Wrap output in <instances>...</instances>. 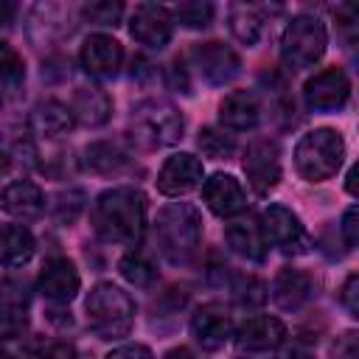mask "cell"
<instances>
[{
	"instance_id": "1",
	"label": "cell",
	"mask_w": 359,
	"mask_h": 359,
	"mask_svg": "<svg viewBox=\"0 0 359 359\" xmlns=\"http://www.w3.org/2000/svg\"><path fill=\"white\" fill-rule=\"evenodd\" d=\"M146 227V196L132 185L98 194L93 205V230L109 244H135Z\"/></svg>"
},
{
	"instance_id": "2",
	"label": "cell",
	"mask_w": 359,
	"mask_h": 359,
	"mask_svg": "<svg viewBox=\"0 0 359 359\" xmlns=\"http://www.w3.org/2000/svg\"><path fill=\"white\" fill-rule=\"evenodd\" d=\"M157 250L171 264H188L202 244V216L188 202H171L160 208L154 219Z\"/></svg>"
},
{
	"instance_id": "3",
	"label": "cell",
	"mask_w": 359,
	"mask_h": 359,
	"mask_svg": "<svg viewBox=\"0 0 359 359\" xmlns=\"http://www.w3.org/2000/svg\"><path fill=\"white\" fill-rule=\"evenodd\" d=\"M87 325L101 339H121L135 323V300L115 283L93 286L87 297Z\"/></svg>"
},
{
	"instance_id": "4",
	"label": "cell",
	"mask_w": 359,
	"mask_h": 359,
	"mask_svg": "<svg viewBox=\"0 0 359 359\" xmlns=\"http://www.w3.org/2000/svg\"><path fill=\"white\" fill-rule=\"evenodd\" d=\"M345 160V140L337 129H311L294 146V165L297 174L309 182L331 180Z\"/></svg>"
},
{
	"instance_id": "5",
	"label": "cell",
	"mask_w": 359,
	"mask_h": 359,
	"mask_svg": "<svg viewBox=\"0 0 359 359\" xmlns=\"http://www.w3.org/2000/svg\"><path fill=\"white\" fill-rule=\"evenodd\" d=\"M325 45H328L325 25L317 17L300 14L292 17V22L280 36V59L289 70H306L323 59Z\"/></svg>"
},
{
	"instance_id": "6",
	"label": "cell",
	"mask_w": 359,
	"mask_h": 359,
	"mask_svg": "<svg viewBox=\"0 0 359 359\" xmlns=\"http://www.w3.org/2000/svg\"><path fill=\"white\" fill-rule=\"evenodd\" d=\"M132 126L146 146H174L182 137L185 121L165 101H143L132 109Z\"/></svg>"
},
{
	"instance_id": "7",
	"label": "cell",
	"mask_w": 359,
	"mask_h": 359,
	"mask_svg": "<svg viewBox=\"0 0 359 359\" xmlns=\"http://www.w3.org/2000/svg\"><path fill=\"white\" fill-rule=\"evenodd\" d=\"M244 174L255 194H269L280 182V146L272 137H255L244 149Z\"/></svg>"
},
{
	"instance_id": "8",
	"label": "cell",
	"mask_w": 359,
	"mask_h": 359,
	"mask_svg": "<svg viewBox=\"0 0 359 359\" xmlns=\"http://www.w3.org/2000/svg\"><path fill=\"white\" fill-rule=\"evenodd\" d=\"M258 230H261V236H264L266 244H275L286 255L306 252V247H309V238H306V230H303L297 213H292L283 205H269L261 213Z\"/></svg>"
},
{
	"instance_id": "9",
	"label": "cell",
	"mask_w": 359,
	"mask_h": 359,
	"mask_svg": "<svg viewBox=\"0 0 359 359\" xmlns=\"http://www.w3.org/2000/svg\"><path fill=\"white\" fill-rule=\"evenodd\" d=\"M191 62L196 67V73L208 81V84H230L238 73H241V59L238 53L224 45V42H199L191 48Z\"/></svg>"
},
{
	"instance_id": "10",
	"label": "cell",
	"mask_w": 359,
	"mask_h": 359,
	"mask_svg": "<svg viewBox=\"0 0 359 359\" xmlns=\"http://www.w3.org/2000/svg\"><path fill=\"white\" fill-rule=\"evenodd\" d=\"M303 98L309 104V109L314 112H334L342 109L351 98V81L345 76L342 67H325L320 73H314L306 87H303Z\"/></svg>"
},
{
	"instance_id": "11",
	"label": "cell",
	"mask_w": 359,
	"mask_h": 359,
	"mask_svg": "<svg viewBox=\"0 0 359 359\" xmlns=\"http://www.w3.org/2000/svg\"><path fill=\"white\" fill-rule=\"evenodd\" d=\"M129 34H132V39H137L140 45L160 50V48H165V45L171 42L174 17H171V11L163 8V6L140 3V6H135V11H132Z\"/></svg>"
},
{
	"instance_id": "12",
	"label": "cell",
	"mask_w": 359,
	"mask_h": 359,
	"mask_svg": "<svg viewBox=\"0 0 359 359\" xmlns=\"http://www.w3.org/2000/svg\"><path fill=\"white\" fill-rule=\"evenodd\" d=\"M81 67L95 76V79H112L118 70H121V62H123V48L118 39L107 36V34H90L81 45Z\"/></svg>"
},
{
	"instance_id": "13",
	"label": "cell",
	"mask_w": 359,
	"mask_h": 359,
	"mask_svg": "<svg viewBox=\"0 0 359 359\" xmlns=\"http://www.w3.org/2000/svg\"><path fill=\"white\" fill-rule=\"evenodd\" d=\"M199 182H202V160L188 151L171 154L157 174V188L165 196H182L194 191Z\"/></svg>"
},
{
	"instance_id": "14",
	"label": "cell",
	"mask_w": 359,
	"mask_h": 359,
	"mask_svg": "<svg viewBox=\"0 0 359 359\" xmlns=\"http://www.w3.org/2000/svg\"><path fill=\"white\" fill-rule=\"evenodd\" d=\"M79 286H81V278H79L73 261H67L62 255H53V258H48L42 264L39 292L50 303H70L79 294Z\"/></svg>"
},
{
	"instance_id": "15",
	"label": "cell",
	"mask_w": 359,
	"mask_h": 359,
	"mask_svg": "<svg viewBox=\"0 0 359 359\" xmlns=\"http://www.w3.org/2000/svg\"><path fill=\"white\" fill-rule=\"evenodd\" d=\"M191 334L205 351H219L233 334V323H230L227 309L222 303L199 306L191 317Z\"/></svg>"
},
{
	"instance_id": "16",
	"label": "cell",
	"mask_w": 359,
	"mask_h": 359,
	"mask_svg": "<svg viewBox=\"0 0 359 359\" xmlns=\"http://www.w3.org/2000/svg\"><path fill=\"white\" fill-rule=\"evenodd\" d=\"M202 199H205V205H208L216 216H222V219L238 216V213L247 208V194H244L241 182H238L233 174H222V171L205 180V185H202Z\"/></svg>"
},
{
	"instance_id": "17",
	"label": "cell",
	"mask_w": 359,
	"mask_h": 359,
	"mask_svg": "<svg viewBox=\"0 0 359 359\" xmlns=\"http://www.w3.org/2000/svg\"><path fill=\"white\" fill-rule=\"evenodd\" d=\"M261 115H264V107H261L258 93H252V90H233L219 104V121H222V126H227L233 132L255 129L261 123Z\"/></svg>"
},
{
	"instance_id": "18",
	"label": "cell",
	"mask_w": 359,
	"mask_h": 359,
	"mask_svg": "<svg viewBox=\"0 0 359 359\" xmlns=\"http://www.w3.org/2000/svg\"><path fill=\"white\" fill-rule=\"evenodd\" d=\"M314 294V278L303 269H294V266H286L275 275V283H272V300L278 309L283 311H297L300 306H306Z\"/></svg>"
},
{
	"instance_id": "19",
	"label": "cell",
	"mask_w": 359,
	"mask_h": 359,
	"mask_svg": "<svg viewBox=\"0 0 359 359\" xmlns=\"http://www.w3.org/2000/svg\"><path fill=\"white\" fill-rule=\"evenodd\" d=\"M283 339H286V325L278 317H269V314L247 317L236 331V342L244 351H272Z\"/></svg>"
},
{
	"instance_id": "20",
	"label": "cell",
	"mask_w": 359,
	"mask_h": 359,
	"mask_svg": "<svg viewBox=\"0 0 359 359\" xmlns=\"http://www.w3.org/2000/svg\"><path fill=\"white\" fill-rule=\"evenodd\" d=\"M0 208L14 219H36L45 210V194L28 180H17L0 191Z\"/></svg>"
},
{
	"instance_id": "21",
	"label": "cell",
	"mask_w": 359,
	"mask_h": 359,
	"mask_svg": "<svg viewBox=\"0 0 359 359\" xmlns=\"http://www.w3.org/2000/svg\"><path fill=\"white\" fill-rule=\"evenodd\" d=\"M70 112L84 126H104L112 115V98L101 87H76Z\"/></svg>"
},
{
	"instance_id": "22",
	"label": "cell",
	"mask_w": 359,
	"mask_h": 359,
	"mask_svg": "<svg viewBox=\"0 0 359 359\" xmlns=\"http://www.w3.org/2000/svg\"><path fill=\"white\" fill-rule=\"evenodd\" d=\"M73 121H76V118H73L70 107L62 104V101H56V98L39 101V104L31 109V118H28L31 129H34L36 135H42V137H62V135H67V132L73 129Z\"/></svg>"
},
{
	"instance_id": "23",
	"label": "cell",
	"mask_w": 359,
	"mask_h": 359,
	"mask_svg": "<svg viewBox=\"0 0 359 359\" xmlns=\"http://www.w3.org/2000/svg\"><path fill=\"white\" fill-rule=\"evenodd\" d=\"M34 236L22 224H3L0 227V264L3 266H22L34 255Z\"/></svg>"
},
{
	"instance_id": "24",
	"label": "cell",
	"mask_w": 359,
	"mask_h": 359,
	"mask_svg": "<svg viewBox=\"0 0 359 359\" xmlns=\"http://www.w3.org/2000/svg\"><path fill=\"white\" fill-rule=\"evenodd\" d=\"M224 241L233 252H238L247 261H264L266 258V241L255 222H233L224 230Z\"/></svg>"
},
{
	"instance_id": "25",
	"label": "cell",
	"mask_w": 359,
	"mask_h": 359,
	"mask_svg": "<svg viewBox=\"0 0 359 359\" xmlns=\"http://www.w3.org/2000/svg\"><path fill=\"white\" fill-rule=\"evenodd\" d=\"M129 163V154L112 140H95L84 149V165L95 174H115Z\"/></svg>"
},
{
	"instance_id": "26",
	"label": "cell",
	"mask_w": 359,
	"mask_h": 359,
	"mask_svg": "<svg viewBox=\"0 0 359 359\" xmlns=\"http://www.w3.org/2000/svg\"><path fill=\"white\" fill-rule=\"evenodd\" d=\"M227 28H230V34H233L241 45L252 48V45L261 39L264 20L258 17V11H255L252 6L233 3V6H230V11H227Z\"/></svg>"
},
{
	"instance_id": "27",
	"label": "cell",
	"mask_w": 359,
	"mask_h": 359,
	"mask_svg": "<svg viewBox=\"0 0 359 359\" xmlns=\"http://www.w3.org/2000/svg\"><path fill=\"white\" fill-rule=\"evenodd\" d=\"M118 269H121L123 280H129L132 286H151L154 278H157L154 264H151L143 252H137V250H135V252H126V255L121 258Z\"/></svg>"
},
{
	"instance_id": "28",
	"label": "cell",
	"mask_w": 359,
	"mask_h": 359,
	"mask_svg": "<svg viewBox=\"0 0 359 359\" xmlns=\"http://www.w3.org/2000/svg\"><path fill=\"white\" fill-rule=\"evenodd\" d=\"M196 143H199L202 154H205V157H213V160H227V157L236 151L233 135H227V132H222V129H213V126L202 129L199 137H196Z\"/></svg>"
},
{
	"instance_id": "29",
	"label": "cell",
	"mask_w": 359,
	"mask_h": 359,
	"mask_svg": "<svg viewBox=\"0 0 359 359\" xmlns=\"http://www.w3.org/2000/svg\"><path fill=\"white\" fill-rule=\"evenodd\" d=\"M28 331V314L20 303L0 300V339H20Z\"/></svg>"
},
{
	"instance_id": "30",
	"label": "cell",
	"mask_w": 359,
	"mask_h": 359,
	"mask_svg": "<svg viewBox=\"0 0 359 359\" xmlns=\"http://www.w3.org/2000/svg\"><path fill=\"white\" fill-rule=\"evenodd\" d=\"M233 292H236L238 306L244 309H258L261 303H266V283L255 275H238L233 283Z\"/></svg>"
},
{
	"instance_id": "31",
	"label": "cell",
	"mask_w": 359,
	"mask_h": 359,
	"mask_svg": "<svg viewBox=\"0 0 359 359\" xmlns=\"http://www.w3.org/2000/svg\"><path fill=\"white\" fill-rule=\"evenodd\" d=\"M25 79V65H22V56L0 39V81L8 84V87H17L20 81Z\"/></svg>"
},
{
	"instance_id": "32",
	"label": "cell",
	"mask_w": 359,
	"mask_h": 359,
	"mask_svg": "<svg viewBox=\"0 0 359 359\" xmlns=\"http://www.w3.org/2000/svg\"><path fill=\"white\" fill-rule=\"evenodd\" d=\"M171 17H177L185 28H205L213 20V6L210 3H180L171 11Z\"/></svg>"
},
{
	"instance_id": "33",
	"label": "cell",
	"mask_w": 359,
	"mask_h": 359,
	"mask_svg": "<svg viewBox=\"0 0 359 359\" xmlns=\"http://www.w3.org/2000/svg\"><path fill=\"white\" fill-rule=\"evenodd\" d=\"M81 208H84V194L81 191H76V188L62 191L56 196V202H53V219L59 224H73L76 216L81 213Z\"/></svg>"
},
{
	"instance_id": "34",
	"label": "cell",
	"mask_w": 359,
	"mask_h": 359,
	"mask_svg": "<svg viewBox=\"0 0 359 359\" xmlns=\"http://www.w3.org/2000/svg\"><path fill=\"white\" fill-rule=\"evenodd\" d=\"M28 359H79L76 348L62 339H39L28 348Z\"/></svg>"
},
{
	"instance_id": "35",
	"label": "cell",
	"mask_w": 359,
	"mask_h": 359,
	"mask_svg": "<svg viewBox=\"0 0 359 359\" xmlns=\"http://www.w3.org/2000/svg\"><path fill=\"white\" fill-rule=\"evenodd\" d=\"M90 22H95V25H118L121 22V17H123V6L121 3H109V0H101V3H90V6H84V11H81Z\"/></svg>"
},
{
	"instance_id": "36",
	"label": "cell",
	"mask_w": 359,
	"mask_h": 359,
	"mask_svg": "<svg viewBox=\"0 0 359 359\" xmlns=\"http://www.w3.org/2000/svg\"><path fill=\"white\" fill-rule=\"evenodd\" d=\"M331 356L334 359H359V334L345 331L331 342Z\"/></svg>"
},
{
	"instance_id": "37",
	"label": "cell",
	"mask_w": 359,
	"mask_h": 359,
	"mask_svg": "<svg viewBox=\"0 0 359 359\" xmlns=\"http://www.w3.org/2000/svg\"><path fill=\"white\" fill-rule=\"evenodd\" d=\"M339 300H342V306L348 309L351 317H359V275L356 272H351L345 278L342 292H339Z\"/></svg>"
},
{
	"instance_id": "38",
	"label": "cell",
	"mask_w": 359,
	"mask_h": 359,
	"mask_svg": "<svg viewBox=\"0 0 359 359\" xmlns=\"http://www.w3.org/2000/svg\"><path fill=\"white\" fill-rule=\"evenodd\" d=\"M356 219H359V210H356V205H351L345 210V216H342V224H339L348 247H356V241H359V222Z\"/></svg>"
},
{
	"instance_id": "39",
	"label": "cell",
	"mask_w": 359,
	"mask_h": 359,
	"mask_svg": "<svg viewBox=\"0 0 359 359\" xmlns=\"http://www.w3.org/2000/svg\"><path fill=\"white\" fill-rule=\"evenodd\" d=\"M107 359H154L151 356V351L146 348V345H137V342H129V345H121V348H115Z\"/></svg>"
},
{
	"instance_id": "40",
	"label": "cell",
	"mask_w": 359,
	"mask_h": 359,
	"mask_svg": "<svg viewBox=\"0 0 359 359\" xmlns=\"http://www.w3.org/2000/svg\"><path fill=\"white\" fill-rule=\"evenodd\" d=\"M154 76H157L154 65L146 62L143 56H137V59L132 62V79H137V81H149V79H154Z\"/></svg>"
},
{
	"instance_id": "41",
	"label": "cell",
	"mask_w": 359,
	"mask_h": 359,
	"mask_svg": "<svg viewBox=\"0 0 359 359\" xmlns=\"http://www.w3.org/2000/svg\"><path fill=\"white\" fill-rule=\"evenodd\" d=\"M168 73H171V87H174V90L191 93V90H188V87H191V84H188V76H185V70H182V65H180V62H174V65L168 67Z\"/></svg>"
},
{
	"instance_id": "42",
	"label": "cell",
	"mask_w": 359,
	"mask_h": 359,
	"mask_svg": "<svg viewBox=\"0 0 359 359\" xmlns=\"http://www.w3.org/2000/svg\"><path fill=\"white\" fill-rule=\"evenodd\" d=\"M17 17V6L11 0H0V28H8Z\"/></svg>"
},
{
	"instance_id": "43",
	"label": "cell",
	"mask_w": 359,
	"mask_h": 359,
	"mask_svg": "<svg viewBox=\"0 0 359 359\" xmlns=\"http://www.w3.org/2000/svg\"><path fill=\"white\" fill-rule=\"evenodd\" d=\"M163 359H196V356H194L188 348H171V351H168Z\"/></svg>"
},
{
	"instance_id": "44",
	"label": "cell",
	"mask_w": 359,
	"mask_h": 359,
	"mask_svg": "<svg viewBox=\"0 0 359 359\" xmlns=\"http://www.w3.org/2000/svg\"><path fill=\"white\" fill-rule=\"evenodd\" d=\"M348 194L356 196V168H351V174H348Z\"/></svg>"
},
{
	"instance_id": "45",
	"label": "cell",
	"mask_w": 359,
	"mask_h": 359,
	"mask_svg": "<svg viewBox=\"0 0 359 359\" xmlns=\"http://www.w3.org/2000/svg\"><path fill=\"white\" fill-rule=\"evenodd\" d=\"M8 171V154L6 151H0V177Z\"/></svg>"
},
{
	"instance_id": "46",
	"label": "cell",
	"mask_w": 359,
	"mask_h": 359,
	"mask_svg": "<svg viewBox=\"0 0 359 359\" xmlns=\"http://www.w3.org/2000/svg\"><path fill=\"white\" fill-rule=\"evenodd\" d=\"M0 359H14V356H11L8 351H3V348H0Z\"/></svg>"
},
{
	"instance_id": "47",
	"label": "cell",
	"mask_w": 359,
	"mask_h": 359,
	"mask_svg": "<svg viewBox=\"0 0 359 359\" xmlns=\"http://www.w3.org/2000/svg\"><path fill=\"white\" fill-rule=\"evenodd\" d=\"M300 359H309V356H300Z\"/></svg>"
}]
</instances>
